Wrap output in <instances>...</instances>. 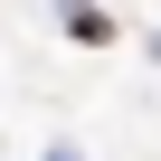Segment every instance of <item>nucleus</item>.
<instances>
[{
  "label": "nucleus",
  "instance_id": "1",
  "mask_svg": "<svg viewBox=\"0 0 161 161\" xmlns=\"http://www.w3.org/2000/svg\"><path fill=\"white\" fill-rule=\"evenodd\" d=\"M66 38L76 47H114V19L95 10V0H66Z\"/></svg>",
  "mask_w": 161,
  "mask_h": 161
},
{
  "label": "nucleus",
  "instance_id": "2",
  "mask_svg": "<svg viewBox=\"0 0 161 161\" xmlns=\"http://www.w3.org/2000/svg\"><path fill=\"white\" fill-rule=\"evenodd\" d=\"M47 161H76V152H66V142H57V152H47Z\"/></svg>",
  "mask_w": 161,
  "mask_h": 161
}]
</instances>
